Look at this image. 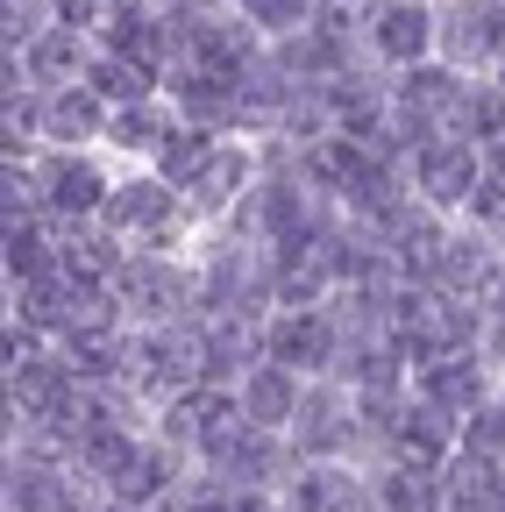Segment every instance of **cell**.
Instances as JSON below:
<instances>
[{"mask_svg": "<svg viewBox=\"0 0 505 512\" xmlns=\"http://www.w3.org/2000/svg\"><path fill=\"white\" fill-rule=\"evenodd\" d=\"M43 29H57L50 0H0V43H8V50H29Z\"/></svg>", "mask_w": 505, "mask_h": 512, "instance_id": "83f0119b", "label": "cell"}, {"mask_svg": "<svg viewBox=\"0 0 505 512\" xmlns=\"http://www.w3.org/2000/svg\"><path fill=\"white\" fill-rule=\"evenodd\" d=\"M498 93H505V72H498Z\"/></svg>", "mask_w": 505, "mask_h": 512, "instance_id": "d590c367", "label": "cell"}, {"mask_svg": "<svg viewBox=\"0 0 505 512\" xmlns=\"http://www.w3.org/2000/svg\"><path fill=\"white\" fill-rule=\"evenodd\" d=\"M257 185H264V150L249 143V136H221L178 192H185V207H193L200 235H214V228H228V221L242 214V200H249Z\"/></svg>", "mask_w": 505, "mask_h": 512, "instance_id": "8992f818", "label": "cell"}, {"mask_svg": "<svg viewBox=\"0 0 505 512\" xmlns=\"http://www.w3.org/2000/svg\"><path fill=\"white\" fill-rule=\"evenodd\" d=\"M456 136L477 143V150H498V143H505V93H498V79H477V86H470Z\"/></svg>", "mask_w": 505, "mask_h": 512, "instance_id": "4316f807", "label": "cell"}, {"mask_svg": "<svg viewBox=\"0 0 505 512\" xmlns=\"http://www.w3.org/2000/svg\"><path fill=\"white\" fill-rule=\"evenodd\" d=\"M65 271H72V278H93V285H114L121 271H129V249H121L100 221L65 228Z\"/></svg>", "mask_w": 505, "mask_h": 512, "instance_id": "484cf974", "label": "cell"}, {"mask_svg": "<svg viewBox=\"0 0 505 512\" xmlns=\"http://www.w3.org/2000/svg\"><path fill=\"white\" fill-rule=\"evenodd\" d=\"M178 114H171V100H143V107H114V128H107V157L121 164V171H157V157L171 150V136H178Z\"/></svg>", "mask_w": 505, "mask_h": 512, "instance_id": "ac0fdd59", "label": "cell"}, {"mask_svg": "<svg viewBox=\"0 0 505 512\" xmlns=\"http://www.w3.org/2000/svg\"><path fill=\"white\" fill-rule=\"evenodd\" d=\"M8 221H50L43 150H0V228H8Z\"/></svg>", "mask_w": 505, "mask_h": 512, "instance_id": "cb8c5ba5", "label": "cell"}, {"mask_svg": "<svg viewBox=\"0 0 505 512\" xmlns=\"http://www.w3.org/2000/svg\"><path fill=\"white\" fill-rule=\"evenodd\" d=\"M249 8H264V0H235V15H249Z\"/></svg>", "mask_w": 505, "mask_h": 512, "instance_id": "e575fe53", "label": "cell"}, {"mask_svg": "<svg viewBox=\"0 0 505 512\" xmlns=\"http://www.w3.org/2000/svg\"><path fill=\"white\" fill-rule=\"evenodd\" d=\"M441 64L463 79L505 72V0H441Z\"/></svg>", "mask_w": 505, "mask_h": 512, "instance_id": "8fae6325", "label": "cell"}, {"mask_svg": "<svg viewBox=\"0 0 505 512\" xmlns=\"http://www.w3.org/2000/svg\"><path fill=\"white\" fill-rule=\"evenodd\" d=\"M107 128H114V107L93 86H65L43 107V150H107Z\"/></svg>", "mask_w": 505, "mask_h": 512, "instance_id": "44dd1931", "label": "cell"}, {"mask_svg": "<svg viewBox=\"0 0 505 512\" xmlns=\"http://www.w3.org/2000/svg\"><path fill=\"white\" fill-rule=\"evenodd\" d=\"M100 43L79 36V29H43L29 50H8V79L36 86V93H65V86H86Z\"/></svg>", "mask_w": 505, "mask_h": 512, "instance_id": "5bb4252c", "label": "cell"}, {"mask_svg": "<svg viewBox=\"0 0 505 512\" xmlns=\"http://www.w3.org/2000/svg\"><path fill=\"white\" fill-rule=\"evenodd\" d=\"M100 228L129 249V256H193V242H200L193 207H185V192L164 171H121Z\"/></svg>", "mask_w": 505, "mask_h": 512, "instance_id": "6da1fadb", "label": "cell"}, {"mask_svg": "<svg viewBox=\"0 0 505 512\" xmlns=\"http://www.w3.org/2000/svg\"><path fill=\"white\" fill-rule=\"evenodd\" d=\"M264 356H271V363H285V370H299L306 384H321V377H335V370H342L349 335H342V320H335L328 306L271 313V320H264Z\"/></svg>", "mask_w": 505, "mask_h": 512, "instance_id": "30bf717a", "label": "cell"}, {"mask_svg": "<svg viewBox=\"0 0 505 512\" xmlns=\"http://www.w3.org/2000/svg\"><path fill=\"white\" fill-rule=\"evenodd\" d=\"M363 57L385 79L434 64L441 57V0H377L363 15Z\"/></svg>", "mask_w": 505, "mask_h": 512, "instance_id": "52a82bcc", "label": "cell"}, {"mask_svg": "<svg viewBox=\"0 0 505 512\" xmlns=\"http://www.w3.org/2000/svg\"><path fill=\"white\" fill-rule=\"evenodd\" d=\"M406 185H413V200L434 207L441 221H463L470 200H477V185H484V150L463 143V136H441V143L406 157Z\"/></svg>", "mask_w": 505, "mask_h": 512, "instance_id": "9c48e42d", "label": "cell"}, {"mask_svg": "<svg viewBox=\"0 0 505 512\" xmlns=\"http://www.w3.org/2000/svg\"><path fill=\"white\" fill-rule=\"evenodd\" d=\"M100 512H150V505H114V498H107V505H100Z\"/></svg>", "mask_w": 505, "mask_h": 512, "instance_id": "836d02e7", "label": "cell"}, {"mask_svg": "<svg viewBox=\"0 0 505 512\" xmlns=\"http://www.w3.org/2000/svg\"><path fill=\"white\" fill-rule=\"evenodd\" d=\"M114 299L129 328H185V320H200V264L193 256H129Z\"/></svg>", "mask_w": 505, "mask_h": 512, "instance_id": "277c9868", "label": "cell"}, {"mask_svg": "<svg viewBox=\"0 0 505 512\" xmlns=\"http://www.w3.org/2000/svg\"><path fill=\"white\" fill-rule=\"evenodd\" d=\"M207 477H221L228 491H285L299 477V456H292V441L285 434H264V427H249L242 406L200 441V456H193Z\"/></svg>", "mask_w": 505, "mask_h": 512, "instance_id": "3957f363", "label": "cell"}, {"mask_svg": "<svg viewBox=\"0 0 505 512\" xmlns=\"http://www.w3.org/2000/svg\"><path fill=\"white\" fill-rule=\"evenodd\" d=\"M285 441L299 463H356V392L335 377L306 384V406H299Z\"/></svg>", "mask_w": 505, "mask_h": 512, "instance_id": "7c38bea8", "label": "cell"}, {"mask_svg": "<svg viewBox=\"0 0 505 512\" xmlns=\"http://www.w3.org/2000/svg\"><path fill=\"white\" fill-rule=\"evenodd\" d=\"M100 484L79 463H22L8 456V477H0V512H100Z\"/></svg>", "mask_w": 505, "mask_h": 512, "instance_id": "4fadbf2b", "label": "cell"}, {"mask_svg": "<svg viewBox=\"0 0 505 512\" xmlns=\"http://www.w3.org/2000/svg\"><path fill=\"white\" fill-rule=\"evenodd\" d=\"M470 86L477 79H463L456 64H441V57L420 64V72H399L392 79V136L406 143V157L427 150V143H441V136H456Z\"/></svg>", "mask_w": 505, "mask_h": 512, "instance_id": "5b68a950", "label": "cell"}, {"mask_svg": "<svg viewBox=\"0 0 505 512\" xmlns=\"http://www.w3.org/2000/svg\"><path fill=\"white\" fill-rule=\"evenodd\" d=\"M235 406H242V420H249V427H264V434H292V420H299V406H306V377L264 356L257 370L235 384Z\"/></svg>", "mask_w": 505, "mask_h": 512, "instance_id": "d6986e66", "label": "cell"}, {"mask_svg": "<svg viewBox=\"0 0 505 512\" xmlns=\"http://www.w3.org/2000/svg\"><path fill=\"white\" fill-rule=\"evenodd\" d=\"M477 306H484V313H491V320H505V264H498V278H491V285H484V299H477Z\"/></svg>", "mask_w": 505, "mask_h": 512, "instance_id": "d6a6232c", "label": "cell"}, {"mask_svg": "<svg viewBox=\"0 0 505 512\" xmlns=\"http://www.w3.org/2000/svg\"><path fill=\"white\" fill-rule=\"evenodd\" d=\"M164 79L171 72H157V64H136V57H93V72H86V86L107 100V107H143V100H164Z\"/></svg>", "mask_w": 505, "mask_h": 512, "instance_id": "d4e9b609", "label": "cell"}, {"mask_svg": "<svg viewBox=\"0 0 505 512\" xmlns=\"http://www.w3.org/2000/svg\"><path fill=\"white\" fill-rule=\"evenodd\" d=\"M57 271H65V228L57 221H8L0 228V278H8V292L43 285Z\"/></svg>", "mask_w": 505, "mask_h": 512, "instance_id": "ffe728a7", "label": "cell"}, {"mask_svg": "<svg viewBox=\"0 0 505 512\" xmlns=\"http://www.w3.org/2000/svg\"><path fill=\"white\" fill-rule=\"evenodd\" d=\"M164 100L185 128H207V136H242V86L214 79V72H171Z\"/></svg>", "mask_w": 505, "mask_h": 512, "instance_id": "2e32d148", "label": "cell"}, {"mask_svg": "<svg viewBox=\"0 0 505 512\" xmlns=\"http://www.w3.org/2000/svg\"><path fill=\"white\" fill-rule=\"evenodd\" d=\"M335 384H349L356 399H413V363H406V349L392 335L385 342H349Z\"/></svg>", "mask_w": 505, "mask_h": 512, "instance_id": "7402d4cb", "label": "cell"}, {"mask_svg": "<svg viewBox=\"0 0 505 512\" xmlns=\"http://www.w3.org/2000/svg\"><path fill=\"white\" fill-rule=\"evenodd\" d=\"M477 356H484V363L505 377V320H491V328H484V349H477Z\"/></svg>", "mask_w": 505, "mask_h": 512, "instance_id": "1f68e13d", "label": "cell"}, {"mask_svg": "<svg viewBox=\"0 0 505 512\" xmlns=\"http://www.w3.org/2000/svg\"><path fill=\"white\" fill-rule=\"evenodd\" d=\"M221 512H285V491H221Z\"/></svg>", "mask_w": 505, "mask_h": 512, "instance_id": "f546056e", "label": "cell"}, {"mask_svg": "<svg viewBox=\"0 0 505 512\" xmlns=\"http://www.w3.org/2000/svg\"><path fill=\"white\" fill-rule=\"evenodd\" d=\"M498 264H505V249H498L484 228L456 221V228H449V242H441V256H434L427 292H449V299H484V285L498 278Z\"/></svg>", "mask_w": 505, "mask_h": 512, "instance_id": "9a60e30c", "label": "cell"}, {"mask_svg": "<svg viewBox=\"0 0 505 512\" xmlns=\"http://www.w3.org/2000/svg\"><path fill=\"white\" fill-rule=\"evenodd\" d=\"M370 498H377V512H449V477L385 463V470H370Z\"/></svg>", "mask_w": 505, "mask_h": 512, "instance_id": "603a6c76", "label": "cell"}, {"mask_svg": "<svg viewBox=\"0 0 505 512\" xmlns=\"http://www.w3.org/2000/svg\"><path fill=\"white\" fill-rule=\"evenodd\" d=\"M221 491H228V484H221V477H207V470L193 463V477H185L157 512H221Z\"/></svg>", "mask_w": 505, "mask_h": 512, "instance_id": "f1b7e54d", "label": "cell"}, {"mask_svg": "<svg viewBox=\"0 0 505 512\" xmlns=\"http://www.w3.org/2000/svg\"><path fill=\"white\" fill-rule=\"evenodd\" d=\"M121 185V164L107 150H43V200H50V221L57 228H86L107 214Z\"/></svg>", "mask_w": 505, "mask_h": 512, "instance_id": "ba28073f", "label": "cell"}, {"mask_svg": "<svg viewBox=\"0 0 505 512\" xmlns=\"http://www.w3.org/2000/svg\"><path fill=\"white\" fill-rule=\"evenodd\" d=\"M164 15H235V0H157Z\"/></svg>", "mask_w": 505, "mask_h": 512, "instance_id": "4dcf8cb0", "label": "cell"}, {"mask_svg": "<svg viewBox=\"0 0 505 512\" xmlns=\"http://www.w3.org/2000/svg\"><path fill=\"white\" fill-rule=\"evenodd\" d=\"M193 264H200V313H242V320L278 313V256L264 242L214 228L193 242Z\"/></svg>", "mask_w": 505, "mask_h": 512, "instance_id": "7a4b0ae2", "label": "cell"}, {"mask_svg": "<svg viewBox=\"0 0 505 512\" xmlns=\"http://www.w3.org/2000/svg\"><path fill=\"white\" fill-rule=\"evenodd\" d=\"M413 392H420L427 406H441L449 420H470L491 392H505V377H498L484 356H441V363H427V370L413 377Z\"/></svg>", "mask_w": 505, "mask_h": 512, "instance_id": "e0dca14e", "label": "cell"}, {"mask_svg": "<svg viewBox=\"0 0 505 512\" xmlns=\"http://www.w3.org/2000/svg\"><path fill=\"white\" fill-rule=\"evenodd\" d=\"M363 8H377V0H363Z\"/></svg>", "mask_w": 505, "mask_h": 512, "instance_id": "8d00e7d4", "label": "cell"}]
</instances>
